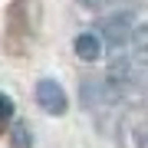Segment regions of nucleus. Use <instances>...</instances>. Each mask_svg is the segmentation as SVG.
I'll list each match as a JSON object with an SVG mask.
<instances>
[{"instance_id": "obj_1", "label": "nucleus", "mask_w": 148, "mask_h": 148, "mask_svg": "<svg viewBox=\"0 0 148 148\" xmlns=\"http://www.w3.org/2000/svg\"><path fill=\"white\" fill-rule=\"evenodd\" d=\"M99 33H102V40H106V46L112 49V53H119V49H125L128 43H132L135 20H132V13H115V16H109V20L99 27Z\"/></svg>"}, {"instance_id": "obj_2", "label": "nucleus", "mask_w": 148, "mask_h": 148, "mask_svg": "<svg viewBox=\"0 0 148 148\" xmlns=\"http://www.w3.org/2000/svg\"><path fill=\"white\" fill-rule=\"evenodd\" d=\"M36 102L46 115H63L66 112V89L56 79H40L36 82Z\"/></svg>"}, {"instance_id": "obj_3", "label": "nucleus", "mask_w": 148, "mask_h": 148, "mask_svg": "<svg viewBox=\"0 0 148 148\" xmlns=\"http://www.w3.org/2000/svg\"><path fill=\"white\" fill-rule=\"evenodd\" d=\"M102 46H106V40H102L99 30H86V33L76 36V56L86 59V63H95L102 56Z\"/></svg>"}, {"instance_id": "obj_4", "label": "nucleus", "mask_w": 148, "mask_h": 148, "mask_svg": "<svg viewBox=\"0 0 148 148\" xmlns=\"http://www.w3.org/2000/svg\"><path fill=\"white\" fill-rule=\"evenodd\" d=\"M10 119H13V102L7 99L3 92H0V128H3V125H7Z\"/></svg>"}, {"instance_id": "obj_5", "label": "nucleus", "mask_w": 148, "mask_h": 148, "mask_svg": "<svg viewBox=\"0 0 148 148\" xmlns=\"http://www.w3.org/2000/svg\"><path fill=\"white\" fill-rule=\"evenodd\" d=\"M13 142H16V148H30V132H27V125H16V128H13Z\"/></svg>"}, {"instance_id": "obj_6", "label": "nucleus", "mask_w": 148, "mask_h": 148, "mask_svg": "<svg viewBox=\"0 0 148 148\" xmlns=\"http://www.w3.org/2000/svg\"><path fill=\"white\" fill-rule=\"evenodd\" d=\"M82 3H89V7H92V3H99V0H82Z\"/></svg>"}]
</instances>
